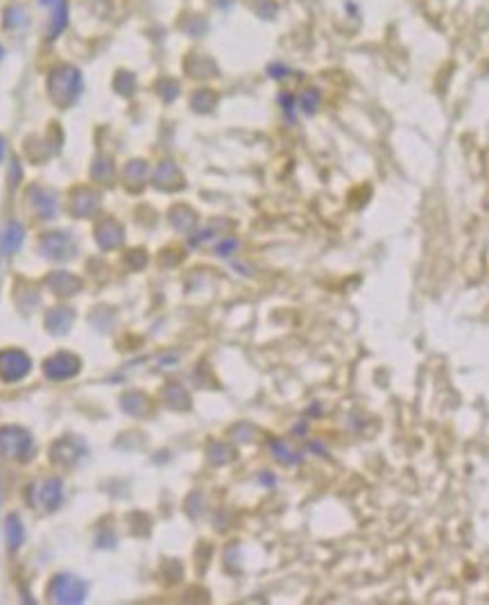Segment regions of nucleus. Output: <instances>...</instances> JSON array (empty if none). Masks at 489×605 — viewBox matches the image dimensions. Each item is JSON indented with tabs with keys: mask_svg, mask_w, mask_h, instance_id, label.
Here are the masks:
<instances>
[{
	"mask_svg": "<svg viewBox=\"0 0 489 605\" xmlns=\"http://www.w3.org/2000/svg\"><path fill=\"white\" fill-rule=\"evenodd\" d=\"M32 436L25 429H21V426H3L0 429V454L5 458L25 463L32 458Z\"/></svg>",
	"mask_w": 489,
	"mask_h": 605,
	"instance_id": "obj_1",
	"label": "nucleus"
},
{
	"mask_svg": "<svg viewBox=\"0 0 489 605\" xmlns=\"http://www.w3.org/2000/svg\"><path fill=\"white\" fill-rule=\"evenodd\" d=\"M48 596L54 603H82L87 599V583L71 573H59L50 580Z\"/></svg>",
	"mask_w": 489,
	"mask_h": 605,
	"instance_id": "obj_2",
	"label": "nucleus"
},
{
	"mask_svg": "<svg viewBox=\"0 0 489 605\" xmlns=\"http://www.w3.org/2000/svg\"><path fill=\"white\" fill-rule=\"evenodd\" d=\"M0 152H3V141H0Z\"/></svg>",
	"mask_w": 489,
	"mask_h": 605,
	"instance_id": "obj_11",
	"label": "nucleus"
},
{
	"mask_svg": "<svg viewBox=\"0 0 489 605\" xmlns=\"http://www.w3.org/2000/svg\"><path fill=\"white\" fill-rule=\"evenodd\" d=\"M5 535H7V546H10V551H17L23 540H25V529H23L21 519L17 515H10L5 522Z\"/></svg>",
	"mask_w": 489,
	"mask_h": 605,
	"instance_id": "obj_9",
	"label": "nucleus"
},
{
	"mask_svg": "<svg viewBox=\"0 0 489 605\" xmlns=\"http://www.w3.org/2000/svg\"><path fill=\"white\" fill-rule=\"evenodd\" d=\"M73 320H75V313L71 308L57 306L45 315V327H48V331L54 333V336H64V333H68V329H71Z\"/></svg>",
	"mask_w": 489,
	"mask_h": 605,
	"instance_id": "obj_6",
	"label": "nucleus"
},
{
	"mask_svg": "<svg viewBox=\"0 0 489 605\" xmlns=\"http://www.w3.org/2000/svg\"><path fill=\"white\" fill-rule=\"evenodd\" d=\"M48 286L50 290L54 295H61V297H66V295H75L77 290L82 288V282L73 275L68 273H54L52 277H48Z\"/></svg>",
	"mask_w": 489,
	"mask_h": 605,
	"instance_id": "obj_7",
	"label": "nucleus"
},
{
	"mask_svg": "<svg viewBox=\"0 0 489 605\" xmlns=\"http://www.w3.org/2000/svg\"><path fill=\"white\" fill-rule=\"evenodd\" d=\"M82 454H84L82 440L71 438V436H66V438H61V440L54 442L52 452H50L52 460L57 463V465H73Z\"/></svg>",
	"mask_w": 489,
	"mask_h": 605,
	"instance_id": "obj_5",
	"label": "nucleus"
},
{
	"mask_svg": "<svg viewBox=\"0 0 489 605\" xmlns=\"http://www.w3.org/2000/svg\"><path fill=\"white\" fill-rule=\"evenodd\" d=\"M77 372H80V359L68 352L50 356L43 365V374L52 379V381H66V379H73Z\"/></svg>",
	"mask_w": 489,
	"mask_h": 605,
	"instance_id": "obj_4",
	"label": "nucleus"
},
{
	"mask_svg": "<svg viewBox=\"0 0 489 605\" xmlns=\"http://www.w3.org/2000/svg\"><path fill=\"white\" fill-rule=\"evenodd\" d=\"M39 499H41L45 510H57V506L64 499V490H61V480L59 478H48L39 490Z\"/></svg>",
	"mask_w": 489,
	"mask_h": 605,
	"instance_id": "obj_8",
	"label": "nucleus"
},
{
	"mask_svg": "<svg viewBox=\"0 0 489 605\" xmlns=\"http://www.w3.org/2000/svg\"><path fill=\"white\" fill-rule=\"evenodd\" d=\"M30 370H32V361L25 352H21V349H3L0 352V379L3 381H21L23 376L30 374Z\"/></svg>",
	"mask_w": 489,
	"mask_h": 605,
	"instance_id": "obj_3",
	"label": "nucleus"
},
{
	"mask_svg": "<svg viewBox=\"0 0 489 605\" xmlns=\"http://www.w3.org/2000/svg\"><path fill=\"white\" fill-rule=\"evenodd\" d=\"M23 243V229L19 224H10L5 229V234L0 236V252L3 254H14Z\"/></svg>",
	"mask_w": 489,
	"mask_h": 605,
	"instance_id": "obj_10",
	"label": "nucleus"
}]
</instances>
